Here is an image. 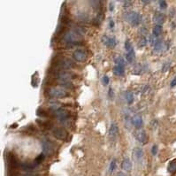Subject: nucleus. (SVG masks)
Instances as JSON below:
<instances>
[{
    "mask_svg": "<svg viewBox=\"0 0 176 176\" xmlns=\"http://www.w3.org/2000/svg\"><path fill=\"white\" fill-rule=\"evenodd\" d=\"M114 21L113 20H110V29H113Z\"/></svg>",
    "mask_w": 176,
    "mask_h": 176,
    "instance_id": "obj_39",
    "label": "nucleus"
},
{
    "mask_svg": "<svg viewBox=\"0 0 176 176\" xmlns=\"http://www.w3.org/2000/svg\"><path fill=\"white\" fill-rule=\"evenodd\" d=\"M161 48H162V41L157 39L155 43H154V50H155L156 52H158Z\"/></svg>",
    "mask_w": 176,
    "mask_h": 176,
    "instance_id": "obj_29",
    "label": "nucleus"
},
{
    "mask_svg": "<svg viewBox=\"0 0 176 176\" xmlns=\"http://www.w3.org/2000/svg\"><path fill=\"white\" fill-rule=\"evenodd\" d=\"M174 86H176V77L175 78H174V79H173V81L171 82V87H172V88H174Z\"/></svg>",
    "mask_w": 176,
    "mask_h": 176,
    "instance_id": "obj_38",
    "label": "nucleus"
},
{
    "mask_svg": "<svg viewBox=\"0 0 176 176\" xmlns=\"http://www.w3.org/2000/svg\"><path fill=\"white\" fill-rule=\"evenodd\" d=\"M63 38L67 43L78 42L79 40L82 39V35L79 34L78 32H76L75 30H73V31L66 32Z\"/></svg>",
    "mask_w": 176,
    "mask_h": 176,
    "instance_id": "obj_4",
    "label": "nucleus"
},
{
    "mask_svg": "<svg viewBox=\"0 0 176 176\" xmlns=\"http://www.w3.org/2000/svg\"><path fill=\"white\" fill-rule=\"evenodd\" d=\"M109 96H110V97H113V92L112 89H109Z\"/></svg>",
    "mask_w": 176,
    "mask_h": 176,
    "instance_id": "obj_40",
    "label": "nucleus"
},
{
    "mask_svg": "<svg viewBox=\"0 0 176 176\" xmlns=\"http://www.w3.org/2000/svg\"><path fill=\"white\" fill-rule=\"evenodd\" d=\"M121 167H122V169H124L125 171H130L132 169V163H131L130 159L127 158V157L124 158L123 161H122Z\"/></svg>",
    "mask_w": 176,
    "mask_h": 176,
    "instance_id": "obj_15",
    "label": "nucleus"
},
{
    "mask_svg": "<svg viewBox=\"0 0 176 176\" xmlns=\"http://www.w3.org/2000/svg\"><path fill=\"white\" fill-rule=\"evenodd\" d=\"M117 176H126L124 173H121V172H120V173H118L117 174Z\"/></svg>",
    "mask_w": 176,
    "mask_h": 176,
    "instance_id": "obj_42",
    "label": "nucleus"
},
{
    "mask_svg": "<svg viewBox=\"0 0 176 176\" xmlns=\"http://www.w3.org/2000/svg\"><path fill=\"white\" fill-rule=\"evenodd\" d=\"M36 123L39 125L40 127L45 128V129H49L52 127V122H49V121H43V120H36Z\"/></svg>",
    "mask_w": 176,
    "mask_h": 176,
    "instance_id": "obj_18",
    "label": "nucleus"
},
{
    "mask_svg": "<svg viewBox=\"0 0 176 176\" xmlns=\"http://www.w3.org/2000/svg\"><path fill=\"white\" fill-rule=\"evenodd\" d=\"M170 66H171V62L165 63V64L163 65V66H162V72H166V71H168L169 68H170Z\"/></svg>",
    "mask_w": 176,
    "mask_h": 176,
    "instance_id": "obj_31",
    "label": "nucleus"
},
{
    "mask_svg": "<svg viewBox=\"0 0 176 176\" xmlns=\"http://www.w3.org/2000/svg\"><path fill=\"white\" fill-rule=\"evenodd\" d=\"M144 4H150V1H143Z\"/></svg>",
    "mask_w": 176,
    "mask_h": 176,
    "instance_id": "obj_43",
    "label": "nucleus"
},
{
    "mask_svg": "<svg viewBox=\"0 0 176 176\" xmlns=\"http://www.w3.org/2000/svg\"><path fill=\"white\" fill-rule=\"evenodd\" d=\"M125 49H126V52H127V53L134 52V49H133L132 43L130 42L129 40H127V41L125 42Z\"/></svg>",
    "mask_w": 176,
    "mask_h": 176,
    "instance_id": "obj_22",
    "label": "nucleus"
},
{
    "mask_svg": "<svg viewBox=\"0 0 176 176\" xmlns=\"http://www.w3.org/2000/svg\"><path fill=\"white\" fill-rule=\"evenodd\" d=\"M113 3H110V11H113Z\"/></svg>",
    "mask_w": 176,
    "mask_h": 176,
    "instance_id": "obj_41",
    "label": "nucleus"
},
{
    "mask_svg": "<svg viewBox=\"0 0 176 176\" xmlns=\"http://www.w3.org/2000/svg\"><path fill=\"white\" fill-rule=\"evenodd\" d=\"M133 154H134V156H135L137 159H141V158L143 157L144 152H143V150H142L141 148L136 147V148L134 149V151H133Z\"/></svg>",
    "mask_w": 176,
    "mask_h": 176,
    "instance_id": "obj_19",
    "label": "nucleus"
},
{
    "mask_svg": "<svg viewBox=\"0 0 176 176\" xmlns=\"http://www.w3.org/2000/svg\"><path fill=\"white\" fill-rule=\"evenodd\" d=\"M54 115L59 120H66L69 116H70V113L68 111L63 109V108H59L57 109L56 111H54Z\"/></svg>",
    "mask_w": 176,
    "mask_h": 176,
    "instance_id": "obj_8",
    "label": "nucleus"
},
{
    "mask_svg": "<svg viewBox=\"0 0 176 176\" xmlns=\"http://www.w3.org/2000/svg\"><path fill=\"white\" fill-rule=\"evenodd\" d=\"M161 33H162V26H160V25H155L154 28H153V36H155L156 37H157Z\"/></svg>",
    "mask_w": 176,
    "mask_h": 176,
    "instance_id": "obj_21",
    "label": "nucleus"
},
{
    "mask_svg": "<svg viewBox=\"0 0 176 176\" xmlns=\"http://www.w3.org/2000/svg\"><path fill=\"white\" fill-rule=\"evenodd\" d=\"M36 115H37L38 117H41V118H47V117H48V113H47L46 111H44L43 109L39 108V109H37V111H36Z\"/></svg>",
    "mask_w": 176,
    "mask_h": 176,
    "instance_id": "obj_24",
    "label": "nucleus"
},
{
    "mask_svg": "<svg viewBox=\"0 0 176 176\" xmlns=\"http://www.w3.org/2000/svg\"><path fill=\"white\" fill-rule=\"evenodd\" d=\"M36 166H37V165H36L35 163L34 164H31V163H22L20 167L22 170H24V171H32Z\"/></svg>",
    "mask_w": 176,
    "mask_h": 176,
    "instance_id": "obj_16",
    "label": "nucleus"
},
{
    "mask_svg": "<svg viewBox=\"0 0 176 176\" xmlns=\"http://www.w3.org/2000/svg\"><path fill=\"white\" fill-rule=\"evenodd\" d=\"M53 135L59 140H66L67 137V131L63 127H55L52 130Z\"/></svg>",
    "mask_w": 176,
    "mask_h": 176,
    "instance_id": "obj_6",
    "label": "nucleus"
},
{
    "mask_svg": "<svg viewBox=\"0 0 176 176\" xmlns=\"http://www.w3.org/2000/svg\"><path fill=\"white\" fill-rule=\"evenodd\" d=\"M102 42L104 43V45L108 46V47H114L117 43V41H116V38L114 36H103L102 37Z\"/></svg>",
    "mask_w": 176,
    "mask_h": 176,
    "instance_id": "obj_10",
    "label": "nucleus"
},
{
    "mask_svg": "<svg viewBox=\"0 0 176 176\" xmlns=\"http://www.w3.org/2000/svg\"><path fill=\"white\" fill-rule=\"evenodd\" d=\"M73 59L78 61V62H83V61H85L86 59H87V54L86 52L83 51V50H76L74 51L73 53Z\"/></svg>",
    "mask_w": 176,
    "mask_h": 176,
    "instance_id": "obj_9",
    "label": "nucleus"
},
{
    "mask_svg": "<svg viewBox=\"0 0 176 176\" xmlns=\"http://www.w3.org/2000/svg\"><path fill=\"white\" fill-rule=\"evenodd\" d=\"M119 135V127L115 122H112L109 128V136L112 139H115Z\"/></svg>",
    "mask_w": 176,
    "mask_h": 176,
    "instance_id": "obj_11",
    "label": "nucleus"
},
{
    "mask_svg": "<svg viewBox=\"0 0 176 176\" xmlns=\"http://www.w3.org/2000/svg\"><path fill=\"white\" fill-rule=\"evenodd\" d=\"M109 77L108 76H106V75H104V77H103V83H104V85H107L108 83H109Z\"/></svg>",
    "mask_w": 176,
    "mask_h": 176,
    "instance_id": "obj_37",
    "label": "nucleus"
},
{
    "mask_svg": "<svg viewBox=\"0 0 176 176\" xmlns=\"http://www.w3.org/2000/svg\"><path fill=\"white\" fill-rule=\"evenodd\" d=\"M125 19L132 26H138L142 22V15L135 12H128L125 14Z\"/></svg>",
    "mask_w": 176,
    "mask_h": 176,
    "instance_id": "obj_2",
    "label": "nucleus"
},
{
    "mask_svg": "<svg viewBox=\"0 0 176 176\" xmlns=\"http://www.w3.org/2000/svg\"><path fill=\"white\" fill-rule=\"evenodd\" d=\"M116 165H117L116 159H113V160L111 161L110 166H109V173H110V174H112L114 170H115V168H116Z\"/></svg>",
    "mask_w": 176,
    "mask_h": 176,
    "instance_id": "obj_28",
    "label": "nucleus"
},
{
    "mask_svg": "<svg viewBox=\"0 0 176 176\" xmlns=\"http://www.w3.org/2000/svg\"><path fill=\"white\" fill-rule=\"evenodd\" d=\"M151 153H152V155H157V145H153V147L151 149Z\"/></svg>",
    "mask_w": 176,
    "mask_h": 176,
    "instance_id": "obj_35",
    "label": "nucleus"
},
{
    "mask_svg": "<svg viewBox=\"0 0 176 176\" xmlns=\"http://www.w3.org/2000/svg\"><path fill=\"white\" fill-rule=\"evenodd\" d=\"M126 100H127V102L128 103V104H132L133 103V101H134V95L132 92H130V91H127V92H126Z\"/></svg>",
    "mask_w": 176,
    "mask_h": 176,
    "instance_id": "obj_23",
    "label": "nucleus"
},
{
    "mask_svg": "<svg viewBox=\"0 0 176 176\" xmlns=\"http://www.w3.org/2000/svg\"><path fill=\"white\" fill-rule=\"evenodd\" d=\"M54 145L50 141H43L42 142V153L44 155H52L54 152Z\"/></svg>",
    "mask_w": 176,
    "mask_h": 176,
    "instance_id": "obj_7",
    "label": "nucleus"
},
{
    "mask_svg": "<svg viewBox=\"0 0 176 176\" xmlns=\"http://www.w3.org/2000/svg\"><path fill=\"white\" fill-rule=\"evenodd\" d=\"M132 122H133V124H134V126H135L136 128H140V127L143 126V120H142V118H141L140 116H138V115H136V116H135V117L133 118Z\"/></svg>",
    "mask_w": 176,
    "mask_h": 176,
    "instance_id": "obj_17",
    "label": "nucleus"
},
{
    "mask_svg": "<svg viewBox=\"0 0 176 176\" xmlns=\"http://www.w3.org/2000/svg\"><path fill=\"white\" fill-rule=\"evenodd\" d=\"M168 172L170 174H174L176 172V163L175 161H173L168 166Z\"/></svg>",
    "mask_w": 176,
    "mask_h": 176,
    "instance_id": "obj_26",
    "label": "nucleus"
},
{
    "mask_svg": "<svg viewBox=\"0 0 176 176\" xmlns=\"http://www.w3.org/2000/svg\"><path fill=\"white\" fill-rule=\"evenodd\" d=\"M122 4H123V6L124 7H128L129 5H132V1H123Z\"/></svg>",
    "mask_w": 176,
    "mask_h": 176,
    "instance_id": "obj_36",
    "label": "nucleus"
},
{
    "mask_svg": "<svg viewBox=\"0 0 176 176\" xmlns=\"http://www.w3.org/2000/svg\"><path fill=\"white\" fill-rule=\"evenodd\" d=\"M47 94L50 97L52 98H64L69 96V94L67 91H66L65 90L60 89V88H50L47 90Z\"/></svg>",
    "mask_w": 176,
    "mask_h": 176,
    "instance_id": "obj_3",
    "label": "nucleus"
},
{
    "mask_svg": "<svg viewBox=\"0 0 176 176\" xmlns=\"http://www.w3.org/2000/svg\"><path fill=\"white\" fill-rule=\"evenodd\" d=\"M78 18H79V20L81 21H88V16H87V14H85V13H81L79 16H78Z\"/></svg>",
    "mask_w": 176,
    "mask_h": 176,
    "instance_id": "obj_32",
    "label": "nucleus"
},
{
    "mask_svg": "<svg viewBox=\"0 0 176 176\" xmlns=\"http://www.w3.org/2000/svg\"><path fill=\"white\" fill-rule=\"evenodd\" d=\"M103 19H104V15H103V13L101 12H99V13L96 15V17L94 19V24L95 25H96V26H98V25H100L101 24V22L103 21Z\"/></svg>",
    "mask_w": 176,
    "mask_h": 176,
    "instance_id": "obj_20",
    "label": "nucleus"
},
{
    "mask_svg": "<svg viewBox=\"0 0 176 176\" xmlns=\"http://www.w3.org/2000/svg\"><path fill=\"white\" fill-rule=\"evenodd\" d=\"M6 161H7L8 170H15V171H17V169L21 166V165L18 162L17 157H15V155L13 153H8L7 154Z\"/></svg>",
    "mask_w": 176,
    "mask_h": 176,
    "instance_id": "obj_5",
    "label": "nucleus"
},
{
    "mask_svg": "<svg viewBox=\"0 0 176 176\" xmlns=\"http://www.w3.org/2000/svg\"><path fill=\"white\" fill-rule=\"evenodd\" d=\"M73 66V63L67 58L64 57H58L55 58V60L52 61V67L53 69H59V70H65V69H70Z\"/></svg>",
    "mask_w": 176,
    "mask_h": 176,
    "instance_id": "obj_1",
    "label": "nucleus"
},
{
    "mask_svg": "<svg viewBox=\"0 0 176 176\" xmlns=\"http://www.w3.org/2000/svg\"><path fill=\"white\" fill-rule=\"evenodd\" d=\"M126 59H127V62H129V63L133 62V61H134V59H135V52L127 53V55H126Z\"/></svg>",
    "mask_w": 176,
    "mask_h": 176,
    "instance_id": "obj_27",
    "label": "nucleus"
},
{
    "mask_svg": "<svg viewBox=\"0 0 176 176\" xmlns=\"http://www.w3.org/2000/svg\"><path fill=\"white\" fill-rule=\"evenodd\" d=\"M158 5H159V6H160V8L161 9H166V6H167V3H166V1H164V0H162V1H158Z\"/></svg>",
    "mask_w": 176,
    "mask_h": 176,
    "instance_id": "obj_33",
    "label": "nucleus"
},
{
    "mask_svg": "<svg viewBox=\"0 0 176 176\" xmlns=\"http://www.w3.org/2000/svg\"><path fill=\"white\" fill-rule=\"evenodd\" d=\"M166 20V17H165V15L163 14V13H161V12H157L154 13V15H153V21L157 23V25H160L161 26V24H163L164 23V21Z\"/></svg>",
    "mask_w": 176,
    "mask_h": 176,
    "instance_id": "obj_12",
    "label": "nucleus"
},
{
    "mask_svg": "<svg viewBox=\"0 0 176 176\" xmlns=\"http://www.w3.org/2000/svg\"><path fill=\"white\" fill-rule=\"evenodd\" d=\"M125 66L122 65H115L113 68V73L115 75H118V76H120L124 73Z\"/></svg>",
    "mask_w": 176,
    "mask_h": 176,
    "instance_id": "obj_14",
    "label": "nucleus"
},
{
    "mask_svg": "<svg viewBox=\"0 0 176 176\" xmlns=\"http://www.w3.org/2000/svg\"><path fill=\"white\" fill-rule=\"evenodd\" d=\"M115 65H122V66H125V60L122 57H117L115 59Z\"/></svg>",
    "mask_w": 176,
    "mask_h": 176,
    "instance_id": "obj_30",
    "label": "nucleus"
},
{
    "mask_svg": "<svg viewBox=\"0 0 176 176\" xmlns=\"http://www.w3.org/2000/svg\"><path fill=\"white\" fill-rule=\"evenodd\" d=\"M136 138L137 140L141 143V144H145L148 140V137H147V135L145 133V131L144 130H140L137 132L136 134Z\"/></svg>",
    "mask_w": 176,
    "mask_h": 176,
    "instance_id": "obj_13",
    "label": "nucleus"
},
{
    "mask_svg": "<svg viewBox=\"0 0 176 176\" xmlns=\"http://www.w3.org/2000/svg\"><path fill=\"white\" fill-rule=\"evenodd\" d=\"M147 42H148V40H147L145 37H143V38L140 40V42H139V46H140V47H144L145 45L147 44Z\"/></svg>",
    "mask_w": 176,
    "mask_h": 176,
    "instance_id": "obj_34",
    "label": "nucleus"
},
{
    "mask_svg": "<svg viewBox=\"0 0 176 176\" xmlns=\"http://www.w3.org/2000/svg\"><path fill=\"white\" fill-rule=\"evenodd\" d=\"M44 158H45V155H44L43 153H41L40 155H38L36 157V159H35V161H34V162H35V164H36V165H37V166H38L39 164H41L42 162L44 160Z\"/></svg>",
    "mask_w": 176,
    "mask_h": 176,
    "instance_id": "obj_25",
    "label": "nucleus"
}]
</instances>
